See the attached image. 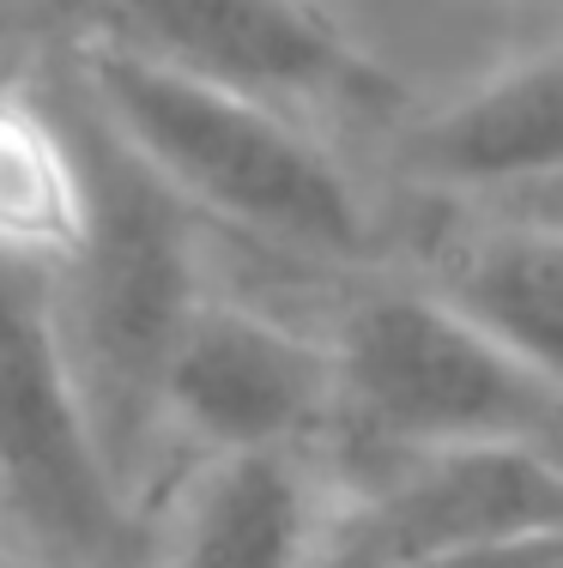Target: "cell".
Wrapping results in <instances>:
<instances>
[{
  "instance_id": "cell-10",
  "label": "cell",
  "mask_w": 563,
  "mask_h": 568,
  "mask_svg": "<svg viewBox=\"0 0 563 568\" xmlns=\"http://www.w3.org/2000/svg\"><path fill=\"white\" fill-rule=\"evenodd\" d=\"M86 224L79 140L43 103L0 91V261L56 273Z\"/></svg>"
},
{
  "instance_id": "cell-2",
  "label": "cell",
  "mask_w": 563,
  "mask_h": 568,
  "mask_svg": "<svg viewBox=\"0 0 563 568\" xmlns=\"http://www.w3.org/2000/svg\"><path fill=\"white\" fill-rule=\"evenodd\" d=\"M86 164V224L73 254L49 278V308L86 399L91 436L128 490L145 442L158 429V382L194 291L188 212L152 182L86 110L67 121Z\"/></svg>"
},
{
  "instance_id": "cell-11",
  "label": "cell",
  "mask_w": 563,
  "mask_h": 568,
  "mask_svg": "<svg viewBox=\"0 0 563 568\" xmlns=\"http://www.w3.org/2000/svg\"><path fill=\"white\" fill-rule=\"evenodd\" d=\"M400 568H563V538L557 526L540 532H491V538H461V545L424 550Z\"/></svg>"
},
{
  "instance_id": "cell-9",
  "label": "cell",
  "mask_w": 563,
  "mask_h": 568,
  "mask_svg": "<svg viewBox=\"0 0 563 568\" xmlns=\"http://www.w3.org/2000/svg\"><path fill=\"white\" fill-rule=\"evenodd\" d=\"M424 291L509 357L533 363L540 375H563V242L552 212L461 242Z\"/></svg>"
},
{
  "instance_id": "cell-13",
  "label": "cell",
  "mask_w": 563,
  "mask_h": 568,
  "mask_svg": "<svg viewBox=\"0 0 563 568\" xmlns=\"http://www.w3.org/2000/svg\"><path fill=\"white\" fill-rule=\"evenodd\" d=\"M0 568H56V562H43V557H19V550L0 545Z\"/></svg>"
},
{
  "instance_id": "cell-6",
  "label": "cell",
  "mask_w": 563,
  "mask_h": 568,
  "mask_svg": "<svg viewBox=\"0 0 563 568\" xmlns=\"http://www.w3.org/2000/svg\"><path fill=\"white\" fill-rule=\"evenodd\" d=\"M328 345L267 321L261 308L200 296L164 357L158 429H182L207 454L298 448L303 429L328 424Z\"/></svg>"
},
{
  "instance_id": "cell-14",
  "label": "cell",
  "mask_w": 563,
  "mask_h": 568,
  "mask_svg": "<svg viewBox=\"0 0 563 568\" xmlns=\"http://www.w3.org/2000/svg\"><path fill=\"white\" fill-rule=\"evenodd\" d=\"M7 526H12V520H7V508H0V532H7ZM0 545H7V538H0Z\"/></svg>"
},
{
  "instance_id": "cell-3",
  "label": "cell",
  "mask_w": 563,
  "mask_h": 568,
  "mask_svg": "<svg viewBox=\"0 0 563 568\" xmlns=\"http://www.w3.org/2000/svg\"><path fill=\"white\" fill-rule=\"evenodd\" d=\"M328 417L382 459L454 448H552L557 375L509 357L431 291H375L328 345Z\"/></svg>"
},
{
  "instance_id": "cell-4",
  "label": "cell",
  "mask_w": 563,
  "mask_h": 568,
  "mask_svg": "<svg viewBox=\"0 0 563 568\" xmlns=\"http://www.w3.org/2000/svg\"><path fill=\"white\" fill-rule=\"evenodd\" d=\"M0 508L56 568H110L128 490L91 436L49 308V278L0 261Z\"/></svg>"
},
{
  "instance_id": "cell-7",
  "label": "cell",
  "mask_w": 563,
  "mask_h": 568,
  "mask_svg": "<svg viewBox=\"0 0 563 568\" xmlns=\"http://www.w3.org/2000/svg\"><path fill=\"white\" fill-rule=\"evenodd\" d=\"M328 514L298 448L207 454L170 508L158 568H310Z\"/></svg>"
},
{
  "instance_id": "cell-12",
  "label": "cell",
  "mask_w": 563,
  "mask_h": 568,
  "mask_svg": "<svg viewBox=\"0 0 563 568\" xmlns=\"http://www.w3.org/2000/svg\"><path fill=\"white\" fill-rule=\"evenodd\" d=\"M37 12H49V19H67V24H79L86 31L91 24V0H31Z\"/></svg>"
},
{
  "instance_id": "cell-8",
  "label": "cell",
  "mask_w": 563,
  "mask_h": 568,
  "mask_svg": "<svg viewBox=\"0 0 563 568\" xmlns=\"http://www.w3.org/2000/svg\"><path fill=\"white\" fill-rule=\"evenodd\" d=\"M563 164V61L552 43L503 61L412 133V170L454 194H552Z\"/></svg>"
},
{
  "instance_id": "cell-5",
  "label": "cell",
  "mask_w": 563,
  "mask_h": 568,
  "mask_svg": "<svg viewBox=\"0 0 563 568\" xmlns=\"http://www.w3.org/2000/svg\"><path fill=\"white\" fill-rule=\"evenodd\" d=\"M86 37L261 103L364 98L375 73L310 0H91Z\"/></svg>"
},
{
  "instance_id": "cell-1",
  "label": "cell",
  "mask_w": 563,
  "mask_h": 568,
  "mask_svg": "<svg viewBox=\"0 0 563 568\" xmlns=\"http://www.w3.org/2000/svg\"><path fill=\"white\" fill-rule=\"evenodd\" d=\"M79 110L182 212L298 254H364L370 219L345 170L279 103L200 85L115 43H79Z\"/></svg>"
}]
</instances>
